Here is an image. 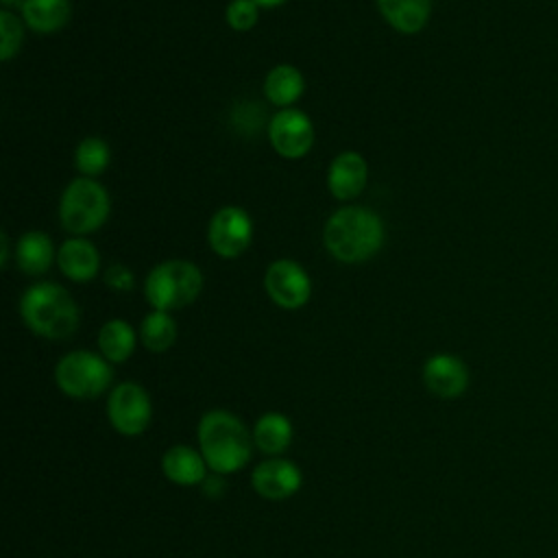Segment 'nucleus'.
<instances>
[{"label": "nucleus", "instance_id": "1", "mask_svg": "<svg viewBox=\"0 0 558 558\" xmlns=\"http://www.w3.org/2000/svg\"><path fill=\"white\" fill-rule=\"evenodd\" d=\"M198 449L209 471L231 475L244 469L253 456V432L229 410H209L198 421Z\"/></svg>", "mask_w": 558, "mask_h": 558}, {"label": "nucleus", "instance_id": "2", "mask_svg": "<svg viewBox=\"0 0 558 558\" xmlns=\"http://www.w3.org/2000/svg\"><path fill=\"white\" fill-rule=\"evenodd\" d=\"M323 242L331 257L344 264H360L381 248L384 222L368 207L347 205L327 218Z\"/></svg>", "mask_w": 558, "mask_h": 558}, {"label": "nucleus", "instance_id": "3", "mask_svg": "<svg viewBox=\"0 0 558 558\" xmlns=\"http://www.w3.org/2000/svg\"><path fill=\"white\" fill-rule=\"evenodd\" d=\"M20 316L35 336L46 340H65L81 323L76 301L65 288L52 281L35 283L22 294Z\"/></svg>", "mask_w": 558, "mask_h": 558}, {"label": "nucleus", "instance_id": "4", "mask_svg": "<svg viewBox=\"0 0 558 558\" xmlns=\"http://www.w3.org/2000/svg\"><path fill=\"white\" fill-rule=\"evenodd\" d=\"M203 290V272L187 259L157 264L144 281V294L153 310L172 312L196 301Z\"/></svg>", "mask_w": 558, "mask_h": 558}, {"label": "nucleus", "instance_id": "5", "mask_svg": "<svg viewBox=\"0 0 558 558\" xmlns=\"http://www.w3.org/2000/svg\"><path fill=\"white\" fill-rule=\"evenodd\" d=\"M113 379L111 362L94 351H70L54 366V381L59 390L78 401L100 397Z\"/></svg>", "mask_w": 558, "mask_h": 558}, {"label": "nucleus", "instance_id": "6", "mask_svg": "<svg viewBox=\"0 0 558 558\" xmlns=\"http://www.w3.org/2000/svg\"><path fill=\"white\" fill-rule=\"evenodd\" d=\"M109 216L107 190L87 177H78L61 194L59 220L68 233L85 235L105 225Z\"/></svg>", "mask_w": 558, "mask_h": 558}, {"label": "nucleus", "instance_id": "7", "mask_svg": "<svg viewBox=\"0 0 558 558\" xmlns=\"http://www.w3.org/2000/svg\"><path fill=\"white\" fill-rule=\"evenodd\" d=\"M107 418L122 436H140L153 418V401L146 388L137 381H122L107 397Z\"/></svg>", "mask_w": 558, "mask_h": 558}, {"label": "nucleus", "instance_id": "8", "mask_svg": "<svg viewBox=\"0 0 558 558\" xmlns=\"http://www.w3.org/2000/svg\"><path fill=\"white\" fill-rule=\"evenodd\" d=\"M251 240H253V222L242 207L227 205L211 216L207 227V242L218 257H225V259L240 257L248 248Z\"/></svg>", "mask_w": 558, "mask_h": 558}, {"label": "nucleus", "instance_id": "9", "mask_svg": "<svg viewBox=\"0 0 558 558\" xmlns=\"http://www.w3.org/2000/svg\"><path fill=\"white\" fill-rule=\"evenodd\" d=\"M266 294L281 310H299L312 296V279L294 259H275L264 275Z\"/></svg>", "mask_w": 558, "mask_h": 558}, {"label": "nucleus", "instance_id": "10", "mask_svg": "<svg viewBox=\"0 0 558 558\" xmlns=\"http://www.w3.org/2000/svg\"><path fill=\"white\" fill-rule=\"evenodd\" d=\"M268 140L277 155L301 159L314 144V124L299 109H279L268 124Z\"/></svg>", "mask_w": 558, "mask_h": 558}, {"label": "nucleus", "instance_id": "11", "mask_svg": "<svg viewBox=\"0 0 558 558\" xmlns=\"http://www.w3.org/2000/svg\"><path fill=\"white\" fill-rule=\"evenodd\" d=\"M303 484V473L299 464H294L288 458L272 456L262 460L253 473H251V486L253 490L270 501H281L299 493Z\"/></svg>", "mask_w": 558, "mask_h": 558}, {"label": "nucleus", "instance_id": "12", "mask_svg": "<svg viewBox=\"0 0 558 558\" xmlns=\"http://www.w3.org/2000/svg\"><path fill=\"white\" fill-rule=\"evenodd\" d=\"M423 384L440 399H456L469 388V368L458 355L436 353L423 364Z\"/></svg>", "mask_w": 558, "mask_h": 558}, {"label": "nucleus", "instance_id": "13", "mask_svg": "<svg viewBox=\"0 0 558 558\" xmlns=\"http://www.w3.org/2000/svg\"><path fill=\"white\" fill-rule=\"evenodd\" d=\"M368 179L366 159L355 150L336 155L327 168V187L338 201H351L362 194Z\"/></svg>", "mask_w": 558, "mask_h": 558}, {"label": "nucleus", "instance_id": "14", "mask_svg": "<svg viewBox=\"0 0 558 558\" xmlns=\"http://www.w3.org/2000/svg\"><path fill=\"white\" fill-rule=\"evenodd\" d=\"M163 475L179 486H196L203 484L209 475V466L201 453L190 445H172L161 456Z\"/></svg>", "mask_w": 558, "mask_h": 558}, {"label": "nucleus", "instance_id": "15", "mask_svg": "<svg viewBox=\"0 0 558 558\" xmlns=\"http://www.w3.org/2000/svg\"><path fill=\"white\" fill-rule=\"evenodd\" d=\"M57 264L61 272L72 281H89L100 270V255L98 248L81 235H74L61 244L57 251Z\"/></svg>", "mask_w": 558, "mask_h": 558}, {"label": "nucleus", "instance_id": "16", "mask_svg": "<svg viewBox=\"0 0 558 558\" xmlns=\"http://www.w3.org/2000/svg\"><path fill=\"white\" fill-rule=\"evenodd\" d=\"M381 17L403 35L425 28L432 15V0H375Z\"/></svg>", "mask_w": 558, "mask_h": 558}, {"label": "nucleus", "instance_id": "17", "mask_svg": "<svg viewBox=\"0 0 558 558\" xmlns=\"http://www.w3.org/2000/svg\"><path fill=\"white\" fill-rule=\"evenodd\" d=\"M294 438L292 421L283 412H266L253 425V442L268 458L281 456Z\"/></svg>", "mask_w": 558, "mask_h": 558}, {"label": "nucleus", "instance_id": "18", "mask_svg": "<svg viewBox=\"0 0 558 558\" xmlns=\"http://www.w3.org/2000/svg\"><path fill=\"white\" fill-rule=\"evenodd\" d=\"M54 259V244L44 231H26L15 244V262L26 275H44Z\"/></svg>", "mask_w": 558, "mask_h": 558}, {"label": "nucleus", "instance_id": "19", "mask_svg": "<svg viewBox=\"0 0 558 558\" xmlns=\"http://www.w3.org/2000/svg\"><path fill=\"white\" fill-rule=\"evenodd\" d=\"M303 74L290 63L275 65L264 78V96L281 109H290L303 96Z\"/></svg>", "mask_w": 558, "mask_h": 558}, {"label": "nucleus", "instance_id": "20", "mask_svg": "<svg viewBox=\"0 0 558 558\" xmlns=\"http://www.w3.org/2000/svg\"><path fill=\"white\" fill-rule=\"evenodd\" d=\"M70 0H24L22 20L35 33H57L70 20Z\"/></svg>", "mask_w": 558, "mask_h": 558}, {"label": "nucleus", "instance_id": "21", "mask_svg": "<svg viewBox=\"0 0 558 558\" xmlns=\"http://www.w3.org/2000/svg\"><path fill=\"white\" fill-rule=\"evenodd\" d=\"M135 344H137V333L122 318L107 320L98 331V351L111 364L126 362L133 355Z\"/></svg>", "mask_w": 558, "mask_h": 558}, {"label": "nucleus", "instance_id": "22", "mask_svg": "<svg viewBox=\"0 0 558 558\" xmlns=\"http://www.w3.org/2000/svg\"><path fill=\"white\" fill-rule=\"evenodd\" d=\"M140 340L153 353L168 351L177 340V323L170 312L153 310L140 325Z\"/></svg>", "mask_w": 558, "mask_h": 558}, {"label": "nucleus", "instance_id": "23", "mask_svg": "<svg viewBox=\"0 0 558 558\" xmlns=\"http://www.w3.org/2000/svg\"><path fill=\"white\" fill-rule=\"evenodd\" d=\"M109 161H111L109 146L100 137H85V140L78 142V146L74 150L76 170L87 179H94V177L102 174L107 170Z\"/></svg>", "mask_w": 558, "mask_h": 558}, {"label": "nucleus", "instance_id": "24", "mask_svg": "<svg viewBox=\"0 0 558 558\" xmlns=\"http://www.w3.org/2000/svg\"><path fill=\"white\" fill-rule=\"evenodd\" d=\"M24 39V26L22 22L7 9L0 11V59L9 61L13 54H17Z\"/></svg>", "mask_w": 558, "mask_h": 558}, {"label": "nucleus", "instance_id": "25", "mask_svg": "<svg viewBox=\"0 0 558 558\" xmlns=\"http://www.w3.org/2000/svg\"><path fill=\"white\" fill-rule=\"evenodd\" d=\"M259 4L255 0H231L225 11V20L233 31H251L259 20Z\"/></svg>", "mask_w": 558, "mask_h": 558}, {"label": "nucleus", "instance_id": "26", "mask_svg": "<svg viewBox=\"0 0 558 558\" xmlns=\"http://www.w3.org/2000/svg\"><path fill=\"white\" fill-rule=\"evenodd\" d=\"M105 283L116 290V292H129L133 286H135V277L133 272L122 266V264H111L107 270H105Z\"/></svg>", "mask_w": 558, "mask_h": 558}, {"label": "nucleus", "instance_id": "27", "mask_svg": "<svg viewBox=\"0 0 558 558\" xmlns=\"http://www.w3.org/2000/svg\"><path fill=\"white\" fill-rule=\"evenodd\" d=\"M201 486H203V493H205L209 499L222 497V493H225L222 475H220V473H214V471H209V475L205 477V482H203Z\"/></svg>", "mask_w": 558, "mask_h": 558}, {"label": "nucleus", "instance_id": "28", "mask_svg": "<svg viewBox=\"0 0 558 558\" xmlns=\"http://www.w3.org/2000/svg\"><path fill=\"white\" fill-rule=\"evenodd\" d=\"M9 235L2 231L0 233V266L2 268H7L9 266Z\"/></svg>", "mask_w": 558, "mask_h": 558}, {"label": "nucleus", "instance_id": "29", "mask_svg": "<svg viewBox=\"0 0 558 558\" xmlns=\"http://www.w3.org/2000/svg\"><path fill=\"white\" fill-rule=\"evenodd\" d=\"M262 9H270V7H279V4H283L286 0H255Z\"/></svg>", "mask_w": 558, "mask_h": 558}, {"label": "nucleus", "instance_id": "30", "mask_svg": "<svg viewBox=\"0 0 558 558\" xmlns=\"http://www.w3.org/2000/svg\"><path fill=\"white\" fill-rule=\"evenodd\" d=\"M4 7H15V4H24V0H0Z\"/></svg>", "mask_w": 558, "mask_h": 558}]
</instances>
